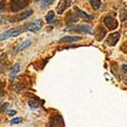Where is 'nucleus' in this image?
Returning <instances> with one entry per match:
<instances>
[{
    "instance_id": "obj_1",
    "label": "nucleus",
    "mask_w": 127,
    "mask_h": 127,
    "mask_svg": "<svg viewBox=\"0 0 127 127\" xmlns=\"http://www.w3.org/2000/svg\"><path fill=\"white\" fill-rule=\"evenodd\" d=\"M31 3V0H10V9L13 12H17L24 9Z\"/></svg>"
},
{
    "instance_id": "obj_2",
    "label": "nucleus",
    "mask_w": 127,
    "mask_h": 127,
    "mask_svg": "<svg viewBox=\"0 0 127 127\" xmlns=\"http://www.w3.org/2000/svg\"><path fill=\"white\" fill-rule=\"evenodd\" d=\"M65 32H80L84 34H93L92 28L87 25H78V26H69L65 29Z\"/></svg>"
},
{
    "instance_id": "obj_3",
    "label": "nucleus",
    "mask_w": 127,
    "mask_h": 127,
    "mask_svg": "<svg viewBox=\"0 0 127 127\" xmlns=\"http://www.w3.org/2000/svg\"><path fill=\"white\" fill-rule=\"evenodd\" d=\"M26 29L28 30V27H23V28H18V29H12V30H8L6 31L4 34H1V41L6 40L9 37H16L18 35H20L22 33L26 31Z\"/></svg>"
},
{
    "instance_id": "obj_4",
    "label": "nucleus",
    "mask_w": 127,
    "mask_h": 127,
    "mask_svg": "<svg viewBox=\"0 0 127 127\" xmlns=\"http://www.w3.org/2000/svg\"><path fill=\"white\" fill-rule=\"evenodd\" d=\"M104 23H105V26L109 30H115L118 27V22L112 16H106L104 18Z\"/></svg>"
},
{
    "instance_id": "obj_5",
    "label": "nucleus",
    "mask_w": 127,
    "mask_h": 127,
    "mask_svg": "<svg viewBox=\"0 0 127 127\" xmlns=\"http://www.w3.org/2000/svg\"><path fill=\"white\" fill-rule=\"evenodd\" d=\"M120 39V34L119 33H112L108 36L107 40H106V43L109 46H115L118 43V41Z\"/></svg>"
},
{
    "instance_id": "obj_6",
    "label": "nucleus",
    "mask_w": 127,
    "mask_h": 127,
    "mask_svg": "<svg viewBox=\"0 0 127 127\" xmlns=\"http://www.w3.org/2000/svg\"><path fill=\"white\" fill-rule=\"evenodd\" d=\"M70 4H71V0H60L58 7H57V12L59 14L63 13L67 8H69Z\"/></svg>"
},
{
    "instance_id": "obj_7",
    "label": "nucleus",
    "mask_w": 127,
    "mask_h": 127,
    "mask_svg": "<svg viewBox=\"0 0 127 127\" xmlns=\"http://www.w3.org/2000/svg\"><path fill=\"white\" fill-rule=\"evenodd\" d=\"M80 40H82L80 36H66L60 40V43H73V42H77Z\"/></svg>"
},
{
    "instance_id": "obj_8",
    "label": "nucleus",
    "mask_w": 127,
    "mask_h": 127,
    "mask_svg": "<svg viewBox=\"0 0 127 127\" xmlns=\"http://www.w3.org/2000/svg\"><path fill=\"white\" fill-rule=\"evenodd\" d=\"M106 33H107V31H106L105 28L103 27H98L97 30L95 31V37L98 41H101L102 39H104V37L106 36Z\"/></svg>"
},
{
    "instance_id": "obj_9",
    "label": "nucleus",
    "mask_w": 127,
    "mask_h": 127,
    "mask_svg": "<svg viewBox=\"0 0 127 127\" xmlns=\"http://www.w3.org/2000/svg\"><path fill=\"white\" fill-rule=\"evenodd\" d=\"M42 26H43V24H42L41 19H38V20H36L35 23H33V24H31V25L28 26V31H31V32H37V31L41 30Z\"/></svg>"
},
{
    "instance_id": "obj_10",
    "label": "nucleus",
    "mask_w": 127,
    "mask_h": 127,
    "mask_svg": "<svg viewBox=\"0 0 127 127\" xmlns=\"http://www.w3.org/2000/svg\"><path fill=\"white\" fill-rule=\"evenodd\" d=\"M33 10H32V9H29V10H26V11L25 12H23V13H20L17 17H15V18H13L12 20H14V22H15V20H23V19H26V18H28L29 16H31L32 14H33Z\"/></svg>"
},
{
    "instance_id": "obj_11",
    "label": "nucleus",
    "mask_w": 127,
    "mask_h": 127,
    "mask_svg": "<svg viewBox=\"0 0 127 127\" xmlns=\"http://www.w3.org/2000/svg\"><path fill=\"white\" fill-rule=\"evenodd\" d=\"M18 71H20V66H19V64L18 63H16V64L12 67V69H11V71H10V73H9V77H10V81H12L13 79H14V77H15V75L18 73Z\"/></svg>"
},
{
    "instance_id": "obj_12",
    "label": "nucleus",
    "mask_w": 127,
    "mask_h": 127,
    "mask_svg": "<svg viewBox=\"0 0 127 127\" xmlns=\"http://www.w3.org/2000/svg\"><path fill=\"white\" fill-rule=\"evenodd\" d=\"M74 11L78 14V16H79V17L87 18V19H93V16H92V15H90V14H88L87 12H84V11H82V10L78 9L77 7H74Z\"/></svg>"
},
{
    "instance_id": "obj_13",
    "label": "nucleus",
    "mask_w": 127,
    "mask_h": 127,
    "mask_svg": "<svg viewBox=\"0 0 127 127\" xmlns=\"http://www.w3.org/2000/svg\"><path fill=\"white\" fill-rule=\"evenodd\" d=\"M78 18H79V16H78V14L76 12H75V14L74 13H70L65 18V22L67 24H69V23H75V22H77V20H78Z\"/></svg>"
},
{
    "instance_id": "obj_14",
    "label": "nucleus",
    "mask_w": 127,
    "mask_h": 127,
    "mask_svg": "<svg viewBox=\"0 0 127 127\" xmlns=\"http://www.w3.org/2000/svg\"><path fill=\"white\" fill-rule=\"evenodd\" d=\"M32 45V42L30 41V40H28V41H25L24 43H22L18 47H17V49L15 50V53H18V52H20V51H23V50H25V49H27L29 46H31Z\"/></svg>"
},
{
    "instance_id": "obj_15",
    "label": "nucleus",
    "mask_w": 127,
    "mask_h": 127,
    "mask_svg": "<svg viewBox=\"0 0 127 127\" xmlns=\"http://www.w3.org/2000/svg\"><path fill=\"white\" fill-rule=\"evenodd\" d=\"M54 18H55V12L53 11V10H50V11L47 13V15H46V22L48 24H51Z\"/></svg>"
},
{
    "instance_id": "obj_16",
    "label": "nucleus",
    "mask_w": 127,
    "mask_h": 127,
    "mask_svg": "<svg viewBox=\"0 0 127 127\" xmlns=\"http://www.w3.org/2000/svg\"><path fill=\"white\" fill-rule=\"evenodd\" d=\"M90 3L94 10H98L101 6V0H90Z\"/></svg>"
},
{
    "instance_id": "obj_17",
    "label": "nucleus",
    "mask_w": 127,
    "mask_h": 127,
    "mask_svg": "<svg viewBox=\"0 0 127 127\" xmlns=\"http://www.w3.org/2000/svg\"><path fill=\"white\" fill-rule=\"evenodd\" d=\"M120 19L122 20V22H125V20L127 19V9L126 8L121 10V12H120Z\"/></svg>"
},
{
    "instance_id": "obj_18",
    "label": "nucleus",
    "mask_w": 127,
    "mask_h": 127,
    "mask_svg": "<svg viewBox=\"0 0 127 127\" xmlns=\"http://www.w3.org/2000/svg\"><path fill=\"white\" fill-rule=\"evenodd\" d=\"M53 1H54V0H41V6H42V8L49 6L50 4L53 3Z\"/></svg>"
},
{
    "instance_id": "obj_19",
    "label": "nucleus",
    "mask_w": 127,
    "mask_h": 127,
    "mask_svg": "<svg viewBox=\"0 0 127 127\" xmlns=\"http://www.w3.org/2000/svg\"><path fill=\"white\" fill-rule=\"evenodd\" d=\"M29 106H30L31 108L36 109V108H38V107H39V103H38L36 100H31V101L29 102Z\"/></svg>"
},
{
    "instance_id": "obj_20",
    "label": "nucleus",
    "mask_w": 127,
    "mask_h": 127,
    "mask_svg": "<svg viewBox=\"0 0 127 127\" xmlns=\"http://www.w3.org/2000/svg\"><path fill=\"white\" fill-rule=\"evenodd\" d=\"M20 122H22V119L20 118H14V119L11 120V124H18Z\"/></svg>"
},
{
    "instance_id": "obj_21",
    "label": "nucleus",
    "mask_w": 127,
    "mask_h": 127,
    "mask_svg": "<svg viewBox=\"0 0 127 127\" xmlns=\"http://www.w3.org/2000/svg\"><path fill=\"white\" fill-rule=\"evenodd\" d=\"M6 107H7V103L2 104V105H1V112H3V110H5V109H6Z\"/></svg>"
},
{
    "instance_id": "obj_22",
    "label": "nucleus",
    "mask_w": 127,
    "mask_h": 127,
    "mask_svg": "<svg viewBox=\"0 0 127 127\" xmlns=\"http://www.w3.org/2000/svg\"><path fill=\"white\" fill-rule=\"evenodd\" d=\"M15 114H16V112H15L14 110H11V111L8 112V115H9V116H13V115H15Z\"/></svg>"
},
{
    "instance_id": "obj_23",
    "label": "nucleus",
    "mask_w": 127,
    "mask_h": 127,
    "mask_svg": "<svg viewBox=\"0 0 127 127\" xmlns=\"http://www.w3.org/2000/svg\"><path fill=\"white\" fill-rule=\"evenodd\" d=\"M122 69H123V71H125V72H127V65H125V64H123V65H122Z\"/></svg>"
},
{
    "instance_id": "obj_24",
    "label": "nucleus",
    "mask_w": 127,
    "mask_h": 127,
    "mask_svg": "<svg viewBox=\"0 0 127 127\" xmlns=\"http://www.w3.org/2000/svg\"><path fill=\"white\" fill-rule=\"evenodd\" d=\"M3 8H4V2L1 1V7H0V10H1V11H3Z\"/></svg>"
}]
</instances>
